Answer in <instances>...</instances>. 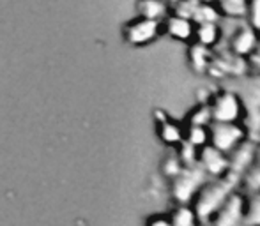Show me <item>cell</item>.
Segmentation results:
<instances>
[{"mask_svg": "<svg viewBox=\"0 0 260 226\" xmlns=\"http://www.w3.org/2000/svg\"><path fill=\"white\" fill-rule=\"evenodd\" d=\"M163 34V21L137 16L122 28V37L131 46H147Z\"/></svg>", "mask_w": 260, "mask_h": 226, "instance_id": "8992f818", "label": "cell"}, {"mask_svg": "<svg viewBox=\"0 0 260 226\" xmlns=\"http://www.w3.org/2000/svg\"><path fill=\"white\" fill-rule=\"evenodd\" d=\"M221 34L223 30L218 21H200V23H195L193 43L211 50L212 46H216L221 41Z\"/></svg>", "mask_w": 260, "mask_h": 226, "instance_id": "4fadbf2b", "label": "cell"}, {"mask_svg": "<svg viewBox=\"0 0 260 226\" xmlns=\"http://www.w3.org/2000/svg\"><path fill=\"white\" fill-rule=\"evenodd\" d=\"M211 226H244V193L234 191L209 219Z\"/></svg>", "mask_w": 260, "mask_h": 226, "instance_id": "52a82bcc", "label": "cell"}, {"mask_svg": "<svg viewBox=\"0 0 260 226\" xmlns=\"http://www.w3.org/2000/svg\"><path fill=\"white\" fill-rule=\"evenodd\" d=\"M258 141L251 140H244L243 143L237 148H234L229 154V171L234 175H237L239 178H243V175L246 173L248 168L251 166V163L255 161L258 152Z\"/></svg>", "mask_w": 260, "mask_h": 226, "instance_id": "9c48e42d", "label": "cell"}, {"mask_svg": "<svg viewBox=\"0 0 260 226\" xmlns=\"http://www.w3.org/2000/svg\"><path fill=\"white\" fill-rule=\"evenodd\" d=\"M248 138V129L243 122H212L209 126V145L226 156Z\"/></svg>", "mask_w": 260, "mask_h": 226, "instance_id": "277c9868", "label": "cell"}, {"mask_svg": "<svg viewBox=\"0 0 260 226\" xmlns=\"http://www.w3.org/2000/svg\"><path fill=\"white\" fill-rule=\"evenodd\" d=\"M163 34H167L174 41L191 45L193 34H195V21L182 13L168 14L163 20Z\"/></svg>", "mask_w": 260, "mask_h": 226, "instance_id": "30bf717a", "label": "cell"}, {"mask_svg": "<svg viewBox=\"0 0 260 226\" xmlns=\"http://www.w3.org/2000/svg\"><path fill=\"white\" fill-rule=\"evenodd\" d=\"M244 226H260V191L244 193Z\"/></svg>", "mask_w": 260, "mask_h": 226, "instance_id": "2e32d148", "label": "cell"}, {"mask_svg": "<svg viewBox=\"0 0 260 226\" xmlns=\"http://www.w3.org/2000/svg\"><path fill=\"white\" fill-rule=\"evenodd\" d=\"M170 223L172 226H200L199 216L191 203H177L170 214Z\"/></svg>", "mask_w": 260, "mask_h": 226, "instance_id": "9a60e30c", "label": "cell"}, {"mask_svg": "<svg viewBox=\"0 0 260 226\" xmlns=\"http://www.w3.org/2000/svg\"><path fill=\"white\" fill-rule=\"evenodd\" d=\"M212 113V122H243L244 108L239 96L234 90L223 89L209 101Z\"/></svg>", "mask_w": 260, "mask_h": 226, "instance_id": "5b68a950", "label": "cell"}, {"mask_svg": "<svg viewBox=\"0 0 260 226\" xmlns=\"http://www.w3.org/2000/svg\"><path fill=\"white\" fill-rule=\"evenodd\" d=\"M147 226H172L170 216H161V214H157V216H152L151 219L147 221Z\"/></svg>", "mask_w": 260, "mask_h": 226, "instance_id": "44dd1931", "label": "cell"}, {"mask_svg": "<svg viewBox=\"0 0 260 226\" xmlns=\"http://www.w3.org/2000/svg\"><path fill=\"white\" fill-rule=\"evenodd\" d=\"M209 178L211 177L199 163L184 165L179 170V173L172 178V196L177 203H191Z\"/></svg>", "mask_w": 260, "mask_h": 226, "instance_id": "3957f363", "label": "cell"}, {"mask_svg": "<svg viewBox=\"0 0 260 226\" xmlns=\"http://www.w3.org/2000/svg\"><path fill=\"white\" fill-rule=\"evenodd\" d=\"M239 96L244 108V122H248V136L260 143V72L250 78H241L237 87H229Z\"/></svg>", "mask_w": 260, "mask_h": 226, "instance_id": "7a4b0ae2", "label": "cell"}, {"mask_svg": "<svg viewBox=\"0 0 260 226\" xmlns=\"http://www.w3.org/2000/svg\"><path fill=\"white\" fill-rule=\"evenodd\" d=\"M239 187H241V178L237 175L230 173V171L221 175V177L209 178L206 184L202 185V189L199 191V195L195 196V200L191 202L193 209H195L197 216H199L200 224L209 223V219L219 209V205Z\"/></svg>", "mask_w": 260, "mask_h": 226, "instance_id": "6da1fadb", "label": "cell"}, {"mask_svg": "<svg viewBox=\"0 0 260 226\" xmlns=\"http://www.w3.org/2000/svg\"><path fill=\"white\" fill-rule=\"evenodd\" d=\"M188 124H193V126H206V127L211 126L212 124V113H211V106H209V103L199 104L195 110L189 111Z\"/></svg>", "mask_w": 260, "mask_h": 226, "instance_id": "ffe728a7", "label": "cell"}, {"mask_svg": "<svg viewBox=\"0 0 260 226\" xmlns=\"http://www.w3.org/2000/svg\"><path fill=\"white\" fill-rule=\"evenodd\" d=\"M241 185L244 187L246 193L251 191H260V148L257 152V158L251 163V166L248 168L246 173L241 178Z\"/></svg>", "mask_w": 260, "mask_h": 226, "instance_id": "d6986e66", "label": "cell"}, {"mask_svg": "<svg viewBox=\"0 0 260 226\" xmlns=\"http://www.w3.org/2000/svg\"><path fill=\"white\" fill-rule=\"evenodd\" d=\"M184 143L191 145V147L197 148V150H200L202 147H206V145H209V127L186 124V127H184Z\"/></svg>", "mask_w": 260, "mask_h": 226, "instance_id": "e0dca14e", "label": "cell"}, {"mask_svg": "<svg viewBox=\"0 0 260 226\" xmlns=\"http://www.w3.org/2000/svg\"><path fill=\"white\" fill-rule=\"evenodd\" d=\"M260 45V32L255 25H241L237 30H234L230 39V52L236 57L248 60L255 53Z\"/></svg>", "mask_w": 260, "mask_h": 226, "instance_id": "ba28073f", "label": "cell"}, {"mask_svg": "<svg viewBox=\"0 0 260 226\" xmlns=\"http://www.w3.org/2000/svg\"><path fill=\"white\" fill-rule=\"evenodd\" d=\"M154 119L157 124V136L163 143L172 145V147H179L184 141V127L174 119L167 115V111L156 110Z\"/></svg>", "mask_w": 260, "mask_h": 226, "instance_id": "7c38bea8", "label": "cell"}, {"mask_svg": "<svg viewBox=\"0 0 260 226\" xmlns=\"http://www.w3.org/2000/svg\"><path fill=\"white\" fill-rule=\"evenodd\" d=\"M197 163L206 170L209 177H221L229 173V156L212 145H206L199 150Z\"/></svg>", "mask_w": 260, "mask_h": 226, "instance_id": "8fae6325", "label": "cell"}, {"mask_svg": "<svg viewBox=\"0 0 260 226\" xmlns=\"http://www.w3.org/2000/svg\"><path fill=\"white\" fill-rule=\"evenodd\" d=\"M248 64H250L251 67L257 69V72H260V45H258V48L255 50L253 55H251L250 58H248Z\"/></svg>", "mask_w": 260, "mask_h": 226, "instance_id": "7402d4cb", "label": "cell"}, {"mask_svg": "<svg viewBox=\"0 0 260 226\" xmlns=\"http://www.w3.org/2000/svg\"><path fill=\"white\" fill-rule=\"evenodd\" d=\"M211 62L212 60L209 57V48H204V46L191 43V46H189V64H191V69H195L199 72L209 71Z\"/></svg>", "mask_w": 260, "mask_h": 226, "instance_id": "ac0fdd59", "label": "cell"}, {"mask_svg": "<svg viewBox=\"0 0 260 226\" xmlns=\"http://www.w3.org/2000/svg\"><path fill=\"white\" fill-rule=\"evenodd\" d=\"M138 16L163 21L168 16V7L165 0H138Z\"/></svg>", "mask_w": 260, "mask_h": 226, "instance_id": "5bb4252c", "label": "cell"}]
</instances>
